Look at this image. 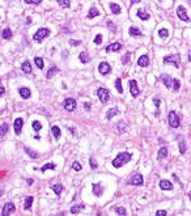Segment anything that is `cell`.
<instances>
[{"label":"cell","instance_id":"obj_1","mask_svg":"<svg viewBox=\"0 0 191 216\" xmlns=\"http://www.w3.org/2000/svg\"><path fill=\"white\" fill-rule=\"evenodd\" d=\"M131 157H132V154L131 153L122 152V153H119L117 157L113 160V167L114 168H122L124 164H127L130 160H131Z\"/></svg>","mask_w":191,"mask_h":216},{"label":"cell","instance_id":"obj_2","mask_svg":"<svg viewBox=\"0 0 191 216\" xmlns=\"http://www.w3.org/2000/svg\"><path fill=\"white\" fill-rule=\"evenodd\" d=\"M179 62H181V56L178 54H173V55H168L164 58V63L165 64H172L176 68H179Z\"/></svg>","mask_w":191,"mask_h":216},{"label":"cell","instance_id":"obj_3","mask_svg":"<svg viewBox=\"0 0 191 216\" xmlns=\"http://www.w3.org/2000/svg\"><path fill=\"white\" fill-rule=\"evenodd\" d=\"M97 96H98L100 101H101L102 104H106V102H109V100H110V92H109L106 88H98V89H97Z\"/></svg>","mask_w":191,"mask_h":216},{"label":"cell","instance_id":"obj_4","mask_svg":"<svg viewBox=\"0 0 191 216\" xmlns=\"http://www.w3.org/2000/svg\"><path fill=\"white\" fill-rule=\"evenodd\" d=\"M49 34H50V30L47 28H41L35 31V34L33 35V39L35 41V42H41V41H42L43 38H46Z\"/></svg>","mask_w":191,"mask_h":216},{"label":"cell","instance_id":"obj_5","mask_svg":"<svg viewBox=\"0 0 191 216\" xmlns=\"http://www.w3.org/2000/svg\"><path fill=\"white\" fill-rule=\"evenodd\" d=\"M168 120H169V124L173 128H178L179 127V118L176 114V111H169V115H168Z\"/></svg>","mask_w":191,"mask_h":216},{"label":"cell","instance_id":"obj_6","mask_svg":"<svg viewBox=\"0 0 191 216\" xmlns=\"http://www.w3.org/2000/svg\"><path fill=\"white\" fill-rule=\"evenodd\" d=\"M177 15H178L179 20H182V21L185 22H190V17L187 16V13H186V9L183 5H179L178 8H177Z\"/></svg>","mask_w":191,"mask_h":216},{"label":"cell","instance_id":"obj_7","mask_svg":"<svg viewBox=\"0 0 191 216\" xmlns=\"http://www.w3.org/2000/svg\"><path fill=\"white\" fill-rule=\"evenodd\" d=\"M63 106L67 111H73L76 109V101L73 98H65L63 102Z\"/></svg>","mask_w":191,"mask_h":216},{"label":"cell","instance_id":"obj_8","mask_svg":"<svg viewBox=\"0 0 191 216\" xmlns=\"http://www.w3.org/2000/svg\"><path fill=\"white\" fill-rule=\"evenodd\" d=\"M98 72L101 75H108L111 72V66L108 62H101L98 66Z\"/></svg>","mask_w":191,"mask_h":216},{"label":"cell","instance_id":"obj_9","mask_svg":"<svg viewBox=\"0 0 191 216\" xmlns=\"http://www.w3.org/2000/svg\"><path fill=\"white\" fill-rule=\"evenodd\" d=\"M130 92H131V94H132L134 98H136V97L140 94V89H139L138 83H136L135 80H131V81H130Z\"/></svg>","mask_w":191,"mask_h":216},{"label":"cell","instance_id":"obj_10","mask_svg":"<svg viewBox=\"0 0 191 216\" xmlns=\"http://www.w3.org/2000/svg\"><path fill=\"white\" fill-rule=\"evenodd\" d=\"M143 182H144V181H143V176L142 174H135V176L132 177V178L130 179L128 182V185H135V186H142L143 185Z\"/></svg>","mask_w":191,"mask_h":216},{"label":"cell","instance_id":"obj_11","mask_svg":"<svg viewBox=\"0 0 191 216\" xmlns=\"http://www.w3.org/2000/svg\"><path fill=\"white\" fill-rule=\"evenodd\" d=\"M15 210H16V207H15V204L13 203H5V206H4V208H3V216H8V215H11V213H13L15 212Z\"/></svg>","mask_w":191,"mask_h":216},{"label":"cell","instance_id":"obj_12","mask_svg":"<svg viewBox=\"0 0 191 216\" xmlns=\"http://www.w3.org/2000/svg\"><path fill=\"white\" fill-rule=\"evenodd\" d=\"M160 80L162 81V84L166 88H172V85H173V79L169 76V75H166V74H162L160 76Z\"/></svg>","mask_w":191,"mask_h":216},{"label":"cell","instance_id":"obj_13","mask_svg":"<svg viewBox=\"0 0 191 216\" xmlns=\"http://www.w3.org/2000/svg\"><path fill=\"white\" fill-rule=\"evenodd\" d=\"M22 126H24L22 118H16L15 123H13V127H15V132L17 134V135H20V132H21V130H22Z\"/></svg>","mask_w":191,"mask_h":216},{"label":"cell","instance_id":"obj_14","mask_svg":"<svg viewBox=\"0 0 191 216\" xmlns=\"http://www.w3.org/2000/svg\"><path fill=\"white\" fill-rule=\"evenodd\" d=\"M122 49V45H120L119 42H114V43H111V45H109V46H106L105 51L106 53H111V51H119V50Z\"/></svg>","mask_w":191,"mask_h":216},{"label":"cell","instance_id":"obj_15","mask_svg":"<svg viewBox=\"0 0 191 216\" xmlns=\"http://www.w3.org/2000/svg\"><path fill=\"white\" fill-rule=\"evenodd\" d=\"M149 64H151V60H149L148 55H142L138 59V66L140 67H148Z\"/></svg>","mask_w":191,"mask_h":216},{"label":"cell","instance_id":"obj_16","mask_svg":"<svg viewBox=\"0 0 191 216\" xmlns=\"http://www.w3.org/2000/svg\"><path fill=\"white\" fill-rule=\"evenodd\" d=\"M160 189L161 190H173V183L170 181H168V179H161Z\"/></svg>","mask_w":191,"mask_h":216},{"label":"cell","instance_id":"obj_17","mask_svg":"<svg viewBox=\"0 0 191 216\" xmlns=\"http://www.w3.org/2000/svg\"><path fill=\"white\" fill-rule=\"evenodd\" d=\"M19 93H20V96H21L24 100L30 98V94H31V92H30V89H29V88H20Z\"/></svg>","mask_w":191,"mask_h":216},{"label":"cell","instance_id":"obj_18","mask_svg":"<svg viewBox=\"0 0 191 216\" xmlns=\"http://www.w3.org/2000/svg\"><path fill=\"white\" fill-rule=\"evenodd\" d=\"M93 194H94L96 197H101V195L104 194V189H102V186L100 185V183H94V185H93Z\"/></svg>","mask_w":191,"mask_h":216},{"label":"cell","instance_id":"obj_19","mask_svg":"<svg viewBox=\"0 0 191 216\" xmlns=\"http://www.w3.org/2000/svg\"><path fill=\"white\" fill-rule=\"evenodd\" d=\"M118 113H119V111H118V109H117V108H111L110 110L106 111V119H108V120L113 119V118H114L115 115L118 114Z\"/></svg>","mask_w":191,"mask_h":216},{"label":"cell","instance_id":"obj_20","mask_svg":"<svg viewBox=\"0 0 191 216\" xmlns=\"http://www.w3.org/2000/svg\"><path fill=\"white\" fill-rule=\"evenodd\" d=\"M21 70H22V72H24V74L30 75L31 74V66H30V63H29L28 60H25V62L22 63V66H21Z\"/></svg>","mask_w":191,"mask_h":216},{"label":"cell","instance_id":"obj_21","mask_svg":"<svg viewBox=\"0 0 191 216\" xmlns=\"http://www.w3.org/2000/svg\"><path fill=\"white\" fill-rule=\"evenodd\" d=\"M126 130H127V126H126V123H124L123 120H120L119 123H118V126L115 127V131H117L118 134H123V132H126Z\"/></svg>","mask_w":191,"mask_h":216},{"label":"cell","instance_id":"obj_22","mask_svg":"<svg viewBox=\"0 0 191 216\" xmlns=\"http://www.w3.org/2000/svg\"><path fill=\"white\" fill-rule=\"evenodd\" d=\"M51 132H53L54 138H55L56 140L60 139V136H62V131H60V128H59L58 126H53V127H51Z\"/></svg>","mask_w":191,"mask_h":216},{"label":"cell","instance_id":"obj_23","mask_svg":"<svg viewBox=\"0 0 191 216\" xmlns=\"http://www.w3.org/2000/svg\"><path fill=\"white\" fill-rule=\"evenodd\" d=\"M138 17L140 20H143V21H145V20H148L151 16H149L148 12H145L144 9H138Z\"/></svg>","mask_w":191,"mask_h":216},{"label":"cell","instance_id":"obj_24","mask_svg":"<svg viewBox=\"0 0 191 216\" xmlns=\"http://www.w3.org/2000/svg\"><path fill=\"white\" fill-rule=\"evenodd\" d=\"M130 35H132V37H140L142 35V31H140V29L139 28H135V26H131L128 30Z\"/></svg>","mask_w":191,"mask_h":216},{"label":"cell","instance_id":"obj_25","mask_svg":"<svg viewBox=\"0 0 191 216\" xmlns=\"http://www.w3.org/2000/svg\"><path fill=\"white\" fill-rule=\"evenodd\" d=\"M79 58H80V60H81V63H89L90 62V56H89V54L88 53H85V51H83V53H80V55H79Z\"/></svg>","mask_w":191,"mask_h":216},{"label":"cell","instance_id":"obj_26","mask_svg":"<svg viewBox=\"0 0 191 216\" xmlns=\"http://www.w3.org/2000/svg\"><path fill=\"white\" fill-rule=\"evenodd\" d=\"M157 157H158V158H165V157H168V148H166V147H161V148L158 149Z\"/></svg>","mask_w":191,"mask_h":216},{"label":"cell","instance_id":"obj_27","mask_svg":"<svg viewBox=\"0 0 191 216\" xmlns=\"http://www.w3.org/2000/svg\"><path fill=\"white\" fill-rule=\"evenodd\" d=\"M1 38H3V39H9V38H12V31H11L9 28H5L1 31Z\"/></svg>","mask_w":191,"mask_h":216},{"label":"cell","instance_id":"obj_28","mask_svg":"<svg viewBox=\"0 0 191 216\" xmlns=\"http://www.w3.org/2000/svg\"><path fill=\"white\" fill-rule=\"evenodd\" d=\"M58 72H59V68H58V67H51L49 71H47L46 77H47V79H51V77H53L54 75H56Z\"/></svg>","mask_w":191,"mask_h":216},{"label":"cell","instance_id":"obj_29","mask_svg":"<svg viewBox=\"0 0 191 216\" xmlns=\"http://www.w3.org/2000/svg\"><path fill=\"white\" fill-rule=\"evenodd\" d=\"M56 168V165L54 163H49V164H45L42 168H41V172L42 173H45L46 170H49V169H51V170H54Z\"/></svg>","mask_w":191,"mask_h":216},{"label":"cell","instance_id":"obj_30","mask_svg":"<svg viewBox=\"0 0 191 216\" xmlns=\"http://www.w3.org/2000/svg\"><path fill=\"white\" fill-rule=\"evenodd\" d=\"M51 189H53V191L55 193L56 195H60L63 191V186L60 185V183H56V185H53L51 186Z\"/></svg>","mask_w":191,"mask_h":216},{"label":"cell","instance_id":"obj_31","mask_svg":"<svg viewBox=\"0 0 191 216\" xmlns=\"http://www.w3.org/2000/svg\"><path fill=\"white\" fill-rule=\"evenodd\" d=\"M100 15V11L97 9V8H90L89 9V13H88V19H94L96 16H98Z\"/></svg>","mask_w":191,"mask_h":216},{"label":"cell","instance_id":"obj_32","mask_svg":"<svg viewBox=\"0 0 191 216\" xmlns=\"http://www.w3.org/2000/svg\"><path fill=\"white\" fill-rule=\"evenodd\" d=\"M110 9H111V12L114 13V15H119L122 11H120V7L118 5V4H115V3H111L110 4Z\"/></svg>","mask_w":191,"mask_h":216},{"label":"cell","instance_id":"obj_33","mask_svg":"<svg viewBox=\"0 0 191 216\" xmlns=\"http://www.w3.org/2000/svg\"><path fill=\"white\" fill-rule=\"evenodd\" d=\"M31 204H33V197H28L25 199V204H24V210H30Z\"/></svg>","mask_w":191,"mask_h":216},{"label":"cell","instance_id":"obj_34","mask_svg":"<svg viewBox=\"0 0 191 216\" xmlns=\"http://www.w3.org/2000/svg\"><path fill=\"white\" fill-rule=\"evenodd\" d=\"M158 35H160L162 39H166V38L169 37V30H168V29H165V28L160 29V30H158Z\"/></svg>","mask_w":191,"mask_h":216},{"label":"cell","instance_id":"obj_35","mask_svg":"<svg viewBox=\"0 0 191 216\" xmlns=\"http://www.w3.org/2000/svg\"><path fill=\"white\" fill-rule=\"evenodd\" d=\"M31 127H33V130L35 131V132H38V131H41V130H42V124H41L39 120H33Z\"/></svg>","mask_w":191,"mask_h":216},{"label":"cell","instance_id":"obj_36","mask_svg":"<svg viewBox=\"0 0 191 216\" xmlns=\"http://www.w3.org/2000/svg\"><path fill=\"white\" fill-rule=\"evenodd\" d=\"M25 152H26L31 158H38V153L35 151H33V149H30L29 147H25Z\"/></svg>","mask_w":191,"mask_h":216},{"label":"cell","instance_id":"obj_37","mask_svg":"<svg viewBox=\"0 0 191 216\" xmlns=\"http://www.w3.org/2000/svg\"><path fill=\"white\" fill-rule=\"evenodd\" d=\"M34 63H35V66H37L39 70H42V68L45 67V62H43V59L39 58V56H37V58L34 59Z\"/></svg>","mask_w":191,"mask_h":216},{"label":"cell","instance_id":"obj_38","mask_svg":"<svg viewBox=\"0 0 191 216\" xmlns=\"http://www.w3.org/2000/svg\"><path fill=\"white\" fill-rule=\"evenodd\" d=\"M8 130H9V126H8V123H3L1 126H0V136H4L7 132H8Z\"/></svg>","mask_w":191,"mask_h":216},{"label":"cell","instance_id":"obj_39","mask_svg":"<svg viewBox=\"0 0 191 216\" xmlns=\"http://www.w3.org/2000/svg\"><path fill=\"white\" fill-rule=\"evenodd\" d=\"M115 88H117V90L119 93H123V86H122V80H120L119 77H118L117 80H115Z\"/></svg>","mask_w":191,"mask_h":216},{"label":"cell","instance_id":"obj_40","mask_svg":"<svg viewBox=\"0 0 191 216\" xmlns=\"http://www.w3.org/2000/svg\"><path fill=\"white\" fill-rule=\"evenodd\" d=\"M81 208H84V204H79V206L71 207V213H73V215H75V213H79Z\"/></svg>","mask_w":191,"mask_h":216},{"label":"cell","instance_id":"obj_41","mask_svg":"<svg viewBox=\"0 0 191 216\" xmlns=\"http://www.w3.org/2000/svg\"><path fill=\"white\" fill-rule=\"evenodd\" d=\"M56 1H58V4L60 7H63V8H68V7L71 5L69 0H56Z\"/></svg>","mask_w":191,"mask_h":216},{"label":"cell","instance_id":"obj_42","mask_svg":"<svg viewBox=\"0 0 191 216\" xmlns=\"http://www.w3.org/2000/svg\"><path fill=\"white\" fill-rule=\"evenodd\" d=\"M172 88L174 90H178L179 88H181V81L178 80V79H173V85H172Z\"/></svg>","mask_w":191,"mask_h":216},{"label":"cell","instance_id":"obj_43","mask_svg":"<svg viewBox=\"0 0 191 216\" xmlns=\"http://www.w3.org/2000/svg\"><path fill=\"white\" fill-rule=\"evenodd\" d=\"M115 213L117 215H127V210L124 208V207H118V208H115Z\"/></svg>","mask_w":191,"mask_h":216},{"label":"cell","instance_id":"obj_44","mask_svg":"<svg viewBox=\"0 0 191 216\" xmlns=\"http://www.w3.org/2000/svg\"><path fill=\"white\" fill-rule=\"evenodd\" d=\"M130 60H131V53H127L126 55H123V58H122V63H123V64H128Z\"/></svg>","mask_w":191,"mask_h":216},{"label":"cell","instance_id":"obj_45","mask_svg":"<svg viewBox=\"0 0 191 216\" xmlns=\"http://www.w3.org/2000/svg\"><path fill=\"white\" fill-rule=\"evenodd\" d=\"M186 152V142L185 140H181V143H179V153H185Z\"/></svg>","mask_w":191,"mask_h":216},{"label":"cell","instance_id":"obj_46","mask_svg":"<svg viewBox=\"0 0 191 216\" xmlns=\"http://www.w3.org/2000/svg\"><path fill=\"white\" fill-rule=\"evenodd\" d=\"M72 169L76 170V172H80V170H81V165H80V163L75 161V163L72 164Z\"/></svg>","mask_w":191,"mask_h":216},{"label":"cell","instance_id":"obj_47","mask_svg":"<svg viewBox=\"0 0 191 216\" xmlns=\"http://www.w3.org/2000/svg\"><path fill=\"white\" fill-rule=\"evenodd\" d=\"M89 164H90V167H92V169H96V168L98 167V164H97V161H96L93 157H90V158H89Z\"/></svg>","mask_w":191,"mask_h":216},{"label":"cell","instance_id":"obj_48","mask_svg":"<svg viewBox=\"0 0 191 216\" xmlns=\"http://www.w3.org/2000/svg\"><path fill=\"white\" fill-rule=\"evenodd\" d=\"M94 43H96V45H101V43H102V35H101V34H97V35H96Z\"/></svg>","mask_w":191,"mask_h":216},{"label":"cell","instance_id":"obj_49","mask_svg":"<svg viewBox=\"0 0 191 216\" xmlns=\"http://www.w3.org/2000/svg\"><path fill=\"white\" fill-rule=\"evenodd\" d=\"M24 1L26 4H35V5H37V4H41L42 0H24Z\"/></svg>","mask_w":191,"mask_h":216},{"label":"cell","instance_id":"obj_50","mask_svg":"<svg viewBox=\"0 0 191 216\" xmlns=\"http://www.w3.org/2000/svg\"><path fill=\"white\" fill-rule=\"evenodd\" d=\"M81 43V41H77V39H69V45L71 46H79Z\"/></svg>","mask_w":191,"mask_h":216},{"label":"cell","instance_id":"obj_51","mask_svg":"<svg viewBox=\"0 0 191 216\" xmlns=\"http://www.w3.org/2000/svg\"><path fill=\"white\" fill-rule=\"evenodd\" d=\"M166 215H168V212L166 211H164V210L157 211V212H156V216H166Z\"/></svg>","mask_w":191,"mask_h":216},{"label":"cell","instance_id":"obj_52","mask_svg":"<svg viewBox=\"0 0 191 216\" xmlns=\"http://www.w3.org/2000/svg\"><path fill=\"white\" fill-rule=\"evenodd\" d=\"M153 104H154V106H156V108H160V104H161V101L158 98H153Z\"/></svg>","mask_w":191,"mask_h":216},{"label":"cell","instance_id":"obj_53","mask_svg":"<svg viewBox=\"0 0 191 216\" xmlns=\"http://www.w3.org/2000/svg\"><path fill=\"white\" fill-rule=\"evenodd\" d=\"M109 28H110L111 30H117V29H115V26L113 25V22H111V21H109Z\"/></svg>","mask_w":191,"mask_h":216},{"label":"cell","instance_id":"obj_54","mask_svg":"<svg viewBox=\"0 0 191 216\" xmlns=\"http://www.w3.org/2000/svg\"><path fill=\"white\" fill-rule=\"evenodd\" d=\"M4 93H5V89H4V88H3V86H0V97H1V96H3V94H4Z\"/></svg>","mask_w":191,"mask_h":216},{"label":"cell","instance_id":"obj_55","mask_svg":"<svg viewBox=\"0 0 191 216\" xmlns=\"http://www.w3.org/2000/svg\"><path fill=\"white\" fill-rule=\"evenodd\" d=\"M84 109H86V110H90V104H84Z\"/></svg>","mask_w":191,"mask_h":216},{"label":"cell","instance_id":"obj_56","mask_svg":"<svg viewBox=\"0 0 191 216\" xmlns=\"http://www.w3.org/2000/svg\"><path fill=\"white\" fill-rule=\"evenodd\" d=\"M140 1H142V0H131V3H132V4H136V3H140Z\"/></svg>","mask_w":191,"mask_h":216},{"label":"cell","instance_id":"obj_57","mask_svg":"<svg viewBox=\"0 0 191 216\" xmlns=\"http://www.w3.org/2000/svg\"><path fill=\"white\" fill-rule=\"evenodd\" d=\"M26 182H28V185H31V183H33V179H31V178H28V181H26Z\"/></svg>","mask_w":191,"mask_h":216},{"label":"cell","instance_id":"obj_58","mask_svg":"<svg viewBox=\"0 0 191 216\" xmlns=\"http://www.w3.org/2000/svg\"><path fill=\"white\" fill-rule=\"evenodd\" d=\"M26 24H31V17H28V19H26Z\"/></svg>","mask_w":191,"mask_h":216},{"label":"cell","instance_id":"obj_59","mask_svg":"<svg viewBox=\"0 0 191 216\" xmlns=\"http://www.w3.org/2000/svg\"><path fill=\"white\" fill-rule=\"evenodd\" d=\"M68 51H64V53H63V58H67V55H68Z\"/></svg>","mask_w":191,"mask_h":216},{"label":"cell","instance_id":"obj_60","mask_svg":"<svg viewBox=\"0 0 191 216\" xmlns=\"http://www.w3.org/2000/svg\"><path fill=\"white\" fill-rule=\"evenodd\" d=\"M4 194V190H3V189H1V187H0V197H1V195H3Z\"/></svg>","mask_w":191,"mask_h":216},{"label":"cell","instance_id":"obj_61","mask_svg":"<svg viewBox=\"0 0 191 216\" xmlns=\"http://www.w3.org/2000/svg\"><path fill=\"white\" fill-rule=\"evenodd\" d=\"M188 60L191 62V50H190V53H188Z\"/></svg>","mask_w":191,"mask_h":216},{"label":"cell","instance_id":"obj_62","mask_svg":"<svg viewBox=\"0 0 191 216\" xmlns=\"http://www.w3.org/2000/svg\"><path fill=\"white\" fill-rule=\"evenodd\" d=\"M188 198H190V202H191V191L188 193Z\"/></svg>","mask_w":191,"mask_h":216}]
</instances>
